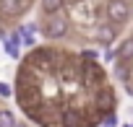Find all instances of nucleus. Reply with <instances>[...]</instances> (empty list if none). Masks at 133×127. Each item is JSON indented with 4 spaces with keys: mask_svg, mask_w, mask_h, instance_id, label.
I'll list each match as a JSON object with an SVG mask.
<instances>
[{
    "mask_svg": "<svg viewBox=\"0 0 133 127\" xmlns=\"http://www.w3.org/2000/svg\"><path fill=\"white\" fill-rule=\"evenodd\" d=\"M42 34H44L47 39H63L65 34H68V18L60 16V13L47 16V21H44V26H42Z\"/></svg>",
    "mask_w": 133,
    "mask_h": 127,
    "instance_id": "f257e3e1",
    "label": "nucleus"
},
{
    "mask_svg": "<svg viewBox=\"0 0 133 127\" xmlns=\"http://www.w3.org/2000/svg\"><path fill=\"white\" fill-rule=\"evenodd\" d=\"M107 18L120 26V23H128L130 18V5H128V0H110L107 3Z\"/></svg>",
    "mask_w": 133,
    "mask_h": 127,
    "instance_id": "f03ea898",
    "label": "nucleus"
},
{
    "mask_svg": "<svg viewBox=\"0 0 133 127\" xmlns=\"http://www.w3.org/2000/svg\"><path fill=\"white\" fill-rule=\"evenodd\" d=\"M31 8V0H0V13L3 16H21Z\"/></svg>",
    "mask_w": 133,
    "mask_h": 127,
    "instance_id": "7ed1b4c3",
    "label": "nucleus"
},
{
    "mask_svg": "<svg viewBox=\"0 0 133 127\" xmlns=\"http://www.w3.org/2000/svg\"><path fill=\"white\" fill-rule=\"evenodd\" d=\"M94 106H97V112L99 114H104V112H112L115 109V96H112V91H99L97 93V101H94Z\"/></svg>",
    "mask_w": 133,
    "mask_h": 127,
    "instance_id": "20e7f679",
    "label": "nucleus"
},
{
    "mask_svg": "<svg viewBox=\"0 0 133 127\" xmlns=\"http://www.w3.org/2000/svg\"><path fill=\"white\" fill-rule=\"evenodd\" d=\"M115 36H117V31H115V23H112V21H110V23L97 26V39H99L102 44H112V42H115Z\"/></svg>",
    "mask_w": 133,
    "mask_h": 127,
    "instance_id": "39448f33",
    "label": "nucleus"
},
{
    "mask_svg": "<svg viewBox=\"0 0 133 127\" xmlns=\"http://www.w3.org/2000/svg\"><path fill=\"white\" fill-rule=\"evenodd\" d=\"M115 57H117V60H133V39H125V42L115 49Z\"/></svg>",
    "mask_w": 133,
    "mask_h": 127,
    "instance_id": "423d86ee",
    "label": "nucleus"
},
{
    "mask_svg": "<svg viewBox=\"0 0 133 127\" xmlns=\"http://www.w3.org/2000/svg\"><path fill=\"white\" fill-rule=\"evenodd\" d=\"M63 3H65V0H42V11H44L47 16H52V13H60Z\"/></svg>",
    "mask_w": 133,
    "mask_h": 127,
    "instance_id": "0eeeda50",
    "label": "nucleus"
},
{
    "mask_svg": "<svg viewBox=\"0 0 133 127\" xmlns=\"http://www.w3.org/2000/svg\"><path fill=\"white\" fill-rule=\"evenodd\" d=\"M16 124V117L11 109H0V127H13Z\"/></svg>",
    "mask_w": 133,
    "mask_h": 127,
    "instance_id": "6e6552de",
    "label": "nucleus"
},
{
    "mask_svg": "<svg viewBox=\"0 0 133 127\" xmlns=\"http://www.w3.org/2000/svg\"><path fill=\"white\" fill-rule=\"evenodd\" d=\"M5 52L11 54V57H18L21 52H18V39H5Z\"/></svg>",
    "mask_w": 133,
    "mask_h": 127,
    "instance_id": "1a4fd4ad",
    "label": "nucleus"
},
{
    "mask_svg": "<svg viewBox=\"0 0 133 127\" xmlns=\"http://www.w3.org/2000/svg\"><path fill=\"white\" fill-rule=\"evenodd\" d=\"M99 124H104V127H110V124H117V117H115L112 112H104V117L99 119Z\"/></svg>",
    "mask_w": 133,
    "mask_h": 127,
    "instance_id": "9d476101",
    "label": "nucleus"
},
{
    "mask_svg": "<svg viewBox=\"0 0 133 127\" xmlns=\"http://www.w3.org/2000/svg\"><path fill=\"white\" fill-rule=\"evenodd\" d=\"M0 96H3V99H8V96H11V86H8V83H3V81H0Z\"/></svg>",
    "mask_w": 133,
    "mask_h": 127,
    "instance_id": "9b49d317",
    "label": "nucleus"
},
{
    "mask_svg": "<svg viewBox=\"0 0 133 127\" xmlns=\"http://www.w3.org/2000/svg\"><path fill=\"white\" fill-rule=\"evenodd\" d=\"M63 124H81V119H78V117H73V114H68V117L63 119Z\"/></svg>",
    "mask_w": 133,
    "mask_h": 127,
    "instance_id": "f8f14e48",
    "label": "nucleus"
},
{
    "mask_svg": "<svg viewBox=\"0 0 133 127\" xmlns=\"http://www.w3.org/2000/svg\"><path fill=\"white\" fill-rule=\"evenodd\" d=\"M84 57H86V60H97V52H91V49H86V52H84Z\"/></svg>",
    "mask_w": 133,
    "mask_h": 127,
    "instance_id": "ddd939ff",
    "label": "nucleus"
}]
</instances>
